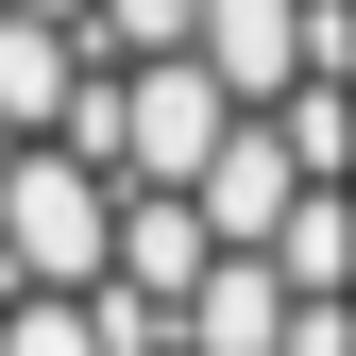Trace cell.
<instances>
[{
  "mask_svg": "<svg viewBox=\"0 0 356 356\" xmlns=\"http://www.w3.org/2000/svg\"><path fill=\"white\" fill-rule=\"evenodd\" d=\"M272 254H289V289H305V305H356V187H305V220H289Z\"/></svg>",
  "mask_w": 356,
  "mask_h": 356,
  "instance_id": "7",
  "label": "cell"
},
{
  "mask_svg": "<svg viewBox=\"0 0 356 356\" xmlns=\"http://www.w3.org/2000/svg\"><path fill=\"white\" fill-rule=\"evenodd\" d=\"M119 204L136 187L68 136L0 153V289H119Z\"/></svg>",
  "mask_w": 356,
  "mask_h": 356,
  "instance_id": "1",
  "label": "cell"
},
{
  "mask_svg": "<svg viewBox=\"0 0 356 356\" xmlns=\"http://www.w3.org/2000/svg\"><path fill=\"white\" fill-rule=\"evenodd\" d=\"M238 119H254V102H238L204 51H153V68H119V187H204Z\"/></svg>",
  "mask_w": 356,
  "mask_h": 356,
  "instance_id": "2",
  "label": "cell"
},
{
  "mask_svg": "<svg viewBox=\"0 0 356 356\" xmlns=\"http://www.w3.org/2000/svg\"><path fill=\"white\" fill-rule=\"evenodd\" d=\"M0 356H119L85 289H0Z\"/></svg>",
  "mask_w": 356,
  "mask_h": 356,
  "instance_id": "8",
  "label": "cell"
},
{
  "mask_svg": "<svg viewBox=\"0 0 356 356\" xmlns=\"http://www.w3.org/2000/svg\"><path fill=\"white\" fill-rule=\"evenodd\" d=\"M305 187H323V170H305V136H289V119H238V136H220V170H204L220 254H272L289 220H305Z\"/></svg>",
  "mask_w": 356,
  "mask_h": 356,
  "instance_id": "5",
  "label": "cell"
},
{
  "mask_svg": "<svg viewBox=\"0 0 356 356\" xmlns=\"http://www.w3.org/2000/svg\"><path fill=\"white\" fill-rule=\"evenodd\" d=\"M289 356H356V305H305V323H289Z\"/></svg>",
  "mask_w": 356,
  "mask_h": 356,
  "instance_id": "9",
  "label": "cell"
},
{
  "mask_svg": "<svg viewBox=\"0 0 356 356\" xmlns=\"http://www.w3.org/2000/svg\"><path fill=\"white\" fill-rule=\"evenodd\" d=\"M85 102H102V51H85L68 17H0V153L85 136Z\"/></svg>",
  "mask_w": 356,
  "mask_h": 356,
  "instance_id": "3",
  "label": "cell"
},
{
  "mask_svg": "<svg viewBox=\"0 0 356 356\" xmlns=\"http://www.w3.org/2000/svg\"><path fill=\"white\" fill-rule=\"evenodd\" d=\"M289 323H305L289 254H220V272L187 289V356H289Z\"/></svg>",
  "mask_w": 356,
  "mask_h": 356,
  "instance_id": "6",
  "label": "cell"
},
{
  "mask_svg": "<svg viewBox=\"0 0 356 356\" xmlns=\"http://www.w3.org/2000/svg\"><path fill=\"white\" fill-rule=\"evenodd\" d=\"M204 68L238 85L254 119H289L305 68H323V0H204Z\"/></svg>",
  "mask_w": 356,
  "mask_h": 356,
  "instance_id": "4",
  "label": "cell"
},
{
  "mask_svg": "<svg viewBox=\"0 0 356 356\" xmlns=\"http://www.w3.org/2000/svg\"><path fill=\"white\" fill-rule=\"evenodd\" d=\"M0 17H68V34H85V17H102V0H0Z\"/></svg>",
  "mask_w": 356,
  "mask_h": 356,
  "instance_id": "10",
  "label": "cell"
}]
</instances>
